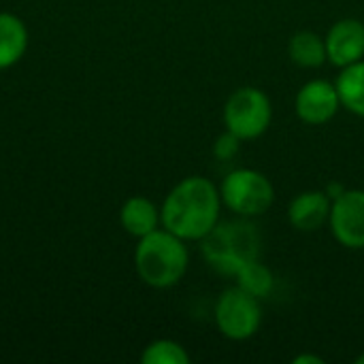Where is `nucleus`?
<instances>
[{"label":"nucleus","instance_id":"nucleus-1","mask_svg":"<svg viewBox=\"0 0 364 364\" xmlns=\"http://www.w3.org/2000/svg\"><path fill=\"white\" fill-rule=\"evenodd\" d=\"M220 186L209 177L190 175L183 177L166 194L160 207L162 228L177 235L188 243H200L222 220Z\"/></svg>","mask_w":364,"mask_h":364},{"label":"nucleus","instance_id":"nucleus-2","mask_svg":"<svg viewBox=\"0 0 364 364\" xmlns=\"http://www.w3.org/2000/svg\"><path fill=\"white\" fill-rule=\"evenodd\" d=\"M190 267L188 241L158 228L139 239L134 247V269L139 279L154 290H168L177 286Z\"/></svg>","mask_w":364,"mask_h":364},{"label":"nucleus","instance_id":"nucleus-3","mask_svg":"<svg viewBox=\"0 0 364 364\" xmlns=\"http://www.w3.org/2000/svg\"><path fill=\"white\" fill-rule=\"evenodd\" d=\"M262 239L250 218L220 220L215 228L200 241L205 262L222 275L235 277L245 264L260 258Z\"/></svg>","mask_w":364,"mask_h":364},{"label":"nucleus","instance_id":"nucleus-4","mask_svg":"<svg viewBox=\"0 0 364 364\" xmlns=\"http://www.w3.org/2000/svg\"><path fill=\"white\" fill-rule=\"evenodd\" d=\"M224 209L239 218H260L275 203L273 181L256 168H235L220 183Z\"/></svg>","mask_w":364,"mask_h":364},{"label":"nucleus","instance_id":"nucleus-5","mask_svg":"<svg viewBox=\"0 0 364 364\" xmlns=\"http://www.w3.org/2000/svg\"><path fill=\"white\" fill-rule=\"evenodd\" d=\"M224 128L237 134L243 143L262 136L273 119V105L264 90L254 85L237 87L222 111Z\"/></svg>","mask_w":364,"mask_h":364},{"label":"nucleus","instance_id":"nucleus-6","mask_svg":"<svg viewBox=\"0 0 364 364\" xmlns=\"http://www.w3.org/2000/svg\"><path fill=\"white\" fill-rule=\"evenodd\" d=\"M213 322L228 341H247L262 326V301L239 286L222 290L213 307Z\"/></svg>","mask_w":364,"mask_h":364},{"label":"nucleus","instance_id":"nucleus-7","mask_svg":"<svg viewBox=\"0 0 364 364\" xmlns=\"http://www.w3.org/2000/svg\"><path fill=\"white\" fill-rule=\"evenodd\" d=\"M328 228L335 241L346 250H364V190L346 188L333 198Z\"/></svg>","mask_w":364,"mask_h":364},{"label":"nucleus","instance_id":"nucleus-8","mask_svg":"<svg viewBox=\"0 0 364 364\" xmlns=\"http://www.w3.org/2000/svg\"><path fill=\"white\" fill-rule=\"evenodd\" d=\"M341 109L339 92L335 87V81L328 79H311L307 81L294 98V111L303 124L309 126H324Z\"/></svg>","mask_w":364,"mask_h":364},{"label":"nucleus","instance_id":"nucleus-9","mask_svg":"<svg viewBox=\"0 0 364 364\" xmlns=\"http://www.w3.org/2000/svg\"><path fill=\"white\" fill-rule=\"evenodd\" d=\"M326 60L337 66H350L364 60V23L356 17H343L335 21L326 36Z\"/></svg>","mask_w":364,"mask_h":364},{"label":"nucleus","instance_id":"nucleus-10","mask_svg":"<svg viewBox=\"0 0 364 364\" xmlns=\"http://www.w3.org/2000/svg\"><path fill=\"white\" fill-rule=\"evenodd\" d=\"M331 196L324 190H305L288 205V222L299 232H316L328 224Z\"/></svg>","mask_w":364,"mask_h":364},{"label":"nucleus","instance_id":"nucleus-11","mask_svg":"<svg viewBox=\"0 0 364 364\" xmlns=\"http://www.w3.org/2000/svg\"><path fill=\"white\" fill-rule=\"evenodd\" d=\"M119 224L130 237L141 239L162 226L160 207L147 196H130L119 209Z\"/></svg>","mask_w":364,"mask_h":364},{"label":"nucleus","instance_id":"nucleus-12","mask_svg":"<svg viewBox=\"0 0 364 364\" xmlns=\"http://www.w3.org/2000/svg\"><path fill=\"white\" fill-rule=\"evenodd\" d=\"M28 28L21 17L0 13V70L15 66L28 49Z\"/></svg>","mask_w":364,"mask_h":364},{"label":"nucleus","instance_id":"nucleus-13","mask_svg":"<svg viewBox=\"0 0 364 364\" xmlns=\"http://www.w3.org/2000/svg\"><path fill=\"white\" fill-rule=\"evenodd\" d=\"M335 87L339 92L341 109H348L356 117H364V60L339 68Z\"/></svg>","mask_w":364,"mask_h":364},{"label":"nucleus","instance_id":"nucleus-14","mask_svg":"<svg viewBox=\"0 0 364 364\" xmlns=\"http://www.w3.org/2000/svg\"><path fill=\"white\" fill-rule=\"evenodd\" d=\"M288 58L301 68H320L326 60L324 36L311 30H301L288 41Z\"/></svg>","mask_w":364,"mask_h":364},{"label":"nucleus","instance_id":"nucleus-15","mask_svg":"<svg viewBox=\"0 0 364 364\" xmlns=\"http://www.w3.org/2000/svg\"><path fill=\"white\" fill-rule=\"evenodd\" d=\"M235 286H239V288L245 290L247 294H252V296L264 301V299L273 292V288H275V275H273V271H271L264 262H260V258H258V260L245 264V267L235 275Z\"/></svg>","mask_w":364,"mask_h":364},{"label":"nucleus","instance_id":"nucleus-16","mask_svg":"<svg viewBox=\"0 0 364 364\" xmlns=\"http://www.w3.org/2000/svg\"><path fill=\"white\" fill-rule=\"evenodd\" d=\"M143 364H188L190 354L188 350L175 339H156L145 346L141 354Z\"/></svg>","mask_w":364,"mask_h":364},{"label":"nucleus","instance_id":"nucleus-17","mask_svg":"<svg viewBox=\"0 0 364 364\" xmlns=\"http://www.w3.org/2000/svg\"><path fill=\"white\" fill-rule=\"evenodd\" d=\"M241 143H243V141H241L237 134H232L230 130H224V132L215 139V143H213V156H215L220 162H230V160H235V158L239 156Z\"/></svg>","mask_w":364,"mask_h":364},{"label":"nucleus","instance_id":"nucleus-18","mask_svg":"<svg viewBox=\"0 0 364 364\" xmlns=\"http://www.w3.org/2000/svg\"><path fill=\"white\" fill-rule=\"evenodd\" d=\"M294 364H324V358L318 356V354H299L292 358Z\"/></svg>","mask_w":364,"mask_h":364},{"label":"nucleus","instance_id":"nucleus-19","mask_svg":"<svg viewBox=\"0 0 364 364\" xmlns=\"http://www.w3.org/2000/svg\"><path fill=\"white\" fill-rule=\"evenodd\" d=\"M356 364H364V352L358 356V358H356Z\"/></svg>","mask_w":364,"mask_h":364}]
</instances>
